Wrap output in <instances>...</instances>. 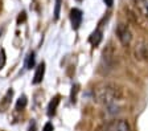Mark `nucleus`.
Instances as JSON below:
<instances>
[{"instance_id": "4", "label": "nucleus", "mask_w": 148, "mask_h": 131, "mask_svg": "<svg viewBox=\"0 0 148 131\" xmlns=\"http://www.w3.org/2000/svg\"><path fill=\"white\" fill-rule=\"evenodd\" d=\"M82 11L78 10V8H73L70 11V21L73 25V29H78L79 28L81 23H82Z\"/></svg>"}, {"instance_id": "8", "label": "nucleus", "mask_w": 148, "mask_h": 131, "mask_svg": "<svg viewBox=\"0 0 148 131\" xmlns=\"http://www.w3.org/2000/svg\"><path fill=\"white\" fill-rule=\"evenodd\" d=\"M58 103H60V97L56 95V97L49 102V105H48V115L49 117H53L56 114V110H57Z\"/></svg>"}, {"instance_id": "3", "label": "nucleus", "mask_w": 148, "mask_h": 131, "mask_svg": "<svg viewBox=\"0 0 148 131\" xmlns=\"http://www.w3.org/2000/svg\"><path fill=\"white\" fill-rule=\"evenodd\" d=\"M130 125L126 119H114L106 125V131H130Z\"/></svg>"}, {"instance_id": "13", "label": "nucleus", "mask_w": 148, "mask_h": 131, "mask_svg": "<svg viewBox=\"0 0 148 131\" xmlns=\"http://www.w3.org/2000/svg\"><path fill=\"white\" fill-rule=\"evenodd\" d=\"M5 61H7V57H5V50L1 49L0 50V70L4 68L5 65Z\"/></svg>"}, {"instance_id": "14", "label": "nucleus", "mask_w": 148, "mask_h": 131, "mask_svg": "<svg viewBox=\"0 0 148 131\" xmlns=\"http://www.w3.org/2000/svg\"><path fill=\"white\" fill-rule=\"evenodd\" d=\"M42 131H53V125L50 122H48L45 126H44V130Z\"/></svg>"}, {"instance_id": "2", "label": "nucleus", "mask_w": 148, "mask_h": 131, "mask_svg": "<svg viewBox=\"0 0 148 131\" xmlns=\"http://www.w3.org/2000/svg\"><path fill=\"white\" fill-rule=\"evenodd\" d=\"M116 36H118V38H119L120 44L124 45V47H127V45L131 43V40H132V33H131V31L128 29V27H127L126 24H123V23H120L116 27Z\"/></svg>"}, {"instance_id": "1", "label": "nucleus", "mask_w": 148, "mask_h": 131, "mask_svg": "<svg viewBox=\"0 0 148 131\" xmlns=\"http://www.w3.org/2000/svg\"><path fill=\"white\" fill-rule=\"evenodd\" d=\"M97 99L103 103L110 112H118L120 110V101H122V91L115 85H106L103 89L97 91Z\"/></svg>"}, {"instance_id": "9", "label": "nucleus", "mask_w": 148, "mask_h": 131, "mask_svg": "<svg viewBox=\"0 0 148 131\" xmlns=\"http://www.w3.org/2000/svg\"><path fill=\"white\" fill-rule=\"evenodd\" d=\"M136 5H138L139 11L148 17V0H136Z\"/></svg>"}, {"instance_id": "11", "label": "nucleus", "mask_w": 148, "mask_h": 131, "mask_svg": "<svg viewBox=\"0 0 148 131\" xmlns=\"http://www.w3.org/2000/svg\"><path fill=\"white\" fill-rule=\"evenodd\" d=\"M25 106H27V97L21 95V97L17 99V102H16V110H23Z\"/></svg>"}, {"instance_id": "6", "label": "nucleus", "mask_w": 148, "mask_h": 131, "mask_svg": "<svg viewBox=\"0 0 148 131\" xmlns=\"http://www.w3.org/2000/svg\"><path fill=\"white\" fill-rule=\"evenodd\" d=\"M44 74H45V64L41 62L36 69V73H34V77H33V84L34 85L40 84V82L42 81Z\"/></svg>"}, {"instance_id": "7", "label": "nucleus", "mask_w": 148, "mask_h": 131, "mask_svg": "<svg viewBox=\"0 0 148 131\" xmlns=\"http://www.w3.org/2000/svg\"><path fill=\"white\" fill-rule=\"evenodd\" d=\"M12 95H13V90H12V89H9V90L7 91V94L4 95L1 103H0V110H1V111H5V110L8 109L9 103H11V98H12Z\"/></svg>"}, {"instance_id": "15", "label": "nucleus", "mask_w": 148, "mask_h": 131, "mask_svg": "<svg viewBox=\"0 0 148 131\" xmlns=\"http://www.w3.org/2000/svg\"><path fill=\"white\" fill-rule=\"evenodd\" d=\"M103 1H105V4L107 7H111L112 4H114V0H103Z\"/></svg>"}, {"instance_id": "5", "label": "nucleus", "mask_w": 148, "mask_h": 131, "mask_svg": "<svg viewBox=\"0 0 148 131\" xmlns=\"http://www.w3.org/2000/svg\"><path fill=\"white\" fill-rule=\"evenodd\" d=\"M102 38H103V32H102L101 28H98L91 33V36L89 37V41H90V44H91L92 47H97V45L101 44Z\"/></svg>"}, {"instance_id": "10", "label": "nucleus", "mask_w": 148, "mask_h": 131, "mask_svg": "<svg viewBox=\"0 0 148 131\" xmlns=\"http://www.w3.org/2000/svg\"><path fill=\"white\" fill-rule=\"evenodd\" d=\"M34 64H36V56H34L33 52H31V53H28L27 58H25V68L32 69L34 66Z\"/></svg>"}, {"instance_id": "12", "label": "nucleus", "mask_w": 148, "mask_h": 131, "mask_svg": "<svg viewBox=\"0 0 148 131\" xmlns=\"http://www.w3.org/2000/svg\"><path fill=\"white\" fill-rule=\"evenodd\" d=\"M60 10H61V0H56V5H54V19L58 20L60 17Z\"/></svg>"}, {"instance_id": "16", "label": "nucleus", "mask_w": 148, "mask_h": 131, "mask_svg": "<svg viewBox=\"0 0 148 131\" xmlns=\"http://www.w3.org/2000/svg\"><path fill=\"white\" fill-rule=\"evenodd\" d=\"M29 131H36V123H34V122L31 123V126H29Z\"/></svg>"}]
</instances>
